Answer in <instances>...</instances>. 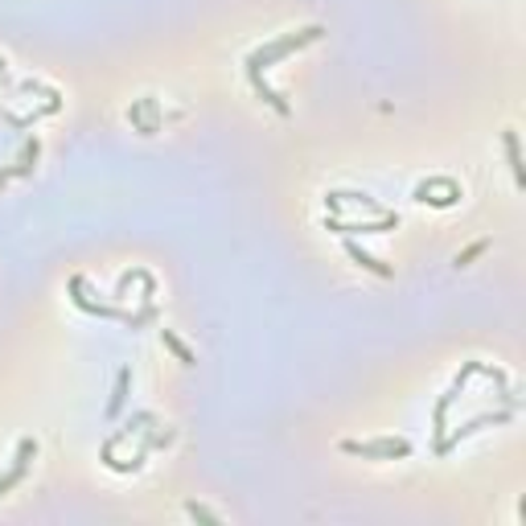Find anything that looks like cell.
Here are the masks:
<instances>
[{
	"label": "cell",
	"mask_w": 526,
	"mask_h": 526,
	"mask_svg": "<svg viewBox=\"0 0 526 526\" xmlns=\"http://www.w3.org/2000/svg\"><path fill=\"white\" fill-rule=\"evenodd\" d=\"M395 226H399V215H395V210L379 215L374 223H341L338 215H325V231L346 234V239H354V234H382V231H395Z\"/></svg>",
	"instance_id": "4"
},
{
	"label": "cell",
	"mask_w": 526,
	"mask_h": 526,
	"mask_svg": "<svg viewBox=\"0 0 526 526\" xmlns=\"http://www.w3.org/2000/svg\"><path fill=\"white\" fill-rule=\"evenodd\" d=\"M489 251V239H478V243H469L465 251H457V259H452V267H469V263L478 259V255Z\"/></svg>",
	"instance_id": "12"
},
{
	"label": "cell",
	"mask_w": 526,
	"mask_h": 526,
	"mask_svg": "<svg viewBox=\"0 0 526 526\" xmlns=\"http://www.w3.org/2000/svg\"><path fill=\"white\" fill-rule=\"evenodd\" d=\"M346 457H362V460H403L411 457V440L403 436H382V440H341Z\"/></svg>",
	"instance_id": "2"
},
{
	"label": "cell",
	"mask_w": 526,
	"mask_h": 526,
	"mask_svg": "<svg viewBox=\"0 0 526 526\" xmlns=\"http://www.w3.org/2000/svg\"><path fill=\"white\" fill-rule=\"evenodd\" d=\"M127 387H132V366H124V371L116 374V390H111V403H108V419H116L119 411H124V403H127Z\"/></svg>",
	"instance_id": "10"
},
{
	"label": "cell",
	"mask_w": 526,
	"mask_h": 526,
	"mask_svg": "<svg viewBox=\"0 0 526 526\" xmlns=\"http://www.w3.org/2000/svg\"><path fill=\"white\" fill-rule=\"evenodd\" d=\"M329 202H350V206H362V210H371V215H387L379 206V197H371V194H358V189H333V194H325Z\"/></svg>",
	"instance_id": "9"
},
{
	"label": "cell",
	"mask_w": 526,
	"mask_h": 526,
	"mask_svg": "<svg viewBox=\"0 0 526 526\" xmlns=\"http://www.w3.org/2000/svg\"><path fill=\"white\" fill-rule=\"evenodd\" d=\"M186 514L189 518H202V522H223V514H215V510L202 506V502H186Z\"/></svg>",
	"instance_id": "13"
},
{
	"label": "cell",
	"mask_w": 526,
	"mask_h": 526,
	"mask_svg": "<svg viewBox=\"0 0 526 526\" xmlns=\"http://www.w3.org/2000/svg\"><path fill=\"white\" fill-rule=\"evenodd\" d=\"M161 341H165L169 350L177 354V362H181V366H197V354L189 350V346H186V341H181V338H177L173 329H161Z\"/></svg>",
	"instance_id": "11"
},
{
	"label": "cell",
	"mask_w": 526,
	"mask_h": 526,
	"mask_svg": "<svg viewBox=\"0 0 526 526\" xmlns=\"http://www.w3.org/2000/svg\"><path fill=\"white\" fill-rule=\"evenodd\" d=\"M510 416H514V411H486V416H478V419H469V424H460V428L457 432H452V436H440L436 440V452H440V457H449V452L452 449H457V444H460V440H465V436H473V432H481V428H489V424H506V419Z\"/></svg>",
	"instance_id": "5"
},
{
	"label": "cell",
	"mask_w": 526,
	"mask_h": 526,
	"mask_svg": "<svg viewBox=\"0 0 526 526\" xmlns=\"http://www.w3.org/2000/svg\"><path fill=\"white\" fill-rule=\"evenodd\" d=\"M346 255H350V259L358 263L362 272H374V276H382V280H390V276H395V267H387V263H382V259H374V255H366L358 243H354V239H346Z\"/></svg>",
	"instance_id": "8"
},
{
	"label": "cell",
	"mask_w": 526,
	"mask_h": 526,
	"mask_svg": "<svg viewBox=\"0 0 526 526\" xmlns=\"http://www.w3.org/2000/svg\"><path fill=\"white\" fill-rule=\"evenodd\" d=\"M411 197L424 206H436V210H449V206H457L460 197H465V189H460L452 177H428V181H419Z\"/></svg>",
	"instance_id": "3"
},
{
	"label": "cell",
	"mask_w": 526,
	"mask_h": 526,
	"mask_svg": "<svg viewBox=\"0 0 526 526\" xmlns=\"http://www.w3.org/2000/svg\"><path fill=\"white\" fill-rule=\"evenodd\" d=\"M33 457H38V440H33V436H25V440L17 444V457H13V469H9V473H0V497L9 494V489H17L21 481L30 478Z\"/></svg>",
	"instance_id": "6"
},
{
	"label": "cell",
	"mask_w": 526,
	"mask_h": 526,
	"mask_svg": "<svg viewBox=\"0 0 526 526\" xmlns=\"http://www.w3.org/2000/svg\"><path fill=\"white\" fill-rule=\"evenodd\" d=\"M321 38H325V25H304V30H293V33H284V38L267 41V46L251 49L243 66H247V75H263V70H272L276 62H284L288 54H296V49L312 46V41H321Z\"/></svg>",
	"instance_id": "1"
},
{
	"label": "cell",
	"mask_w": 526,
	"mask_h": 526,
	"mask_svg": "<svg viewBox=\"0 0 526 526\" xmlns=\"http://www.w3.org/2000/svg\"><path fill=\"white\" fill-rule=\"evenodd\" d=\"M502 148H506V161H510V173H514V186L522 189L526 186V169H522V148H518V132L506 127L502 132Z\"/></svg>",
	"instance_id": "7"
}]
</instances>
